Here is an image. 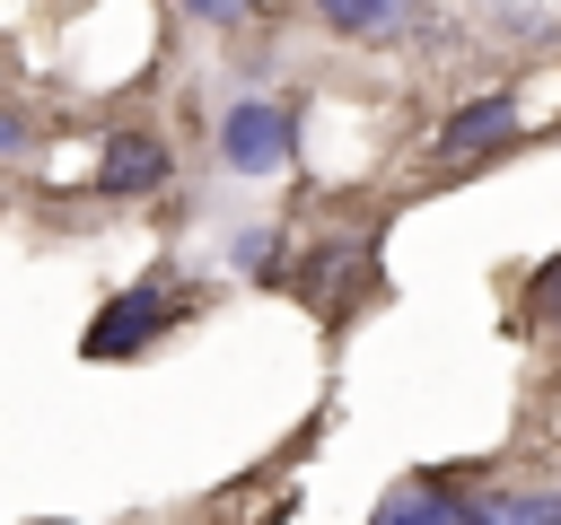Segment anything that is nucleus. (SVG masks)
Segmentation results:
<instances>
[{"instance_id":"5","label":"nucleus","mask_w":561,"mask_h":525,"mask_svg":"<svg viewBox=\"0 0 561 525\" xmlns=\"http://www.w3.org/2000/svg\"><path fill=\"white\" fill-rule=\"evenodd\" d=\"M368 525H473V499H456L438 481H403V490H386V508Z\"/></svg>"},{"instance_id":"1","label":"nucleus","mask_w":561,"mask_h":525,"mask_svg":"<svg viewBox=\"0 0 561 525\" xmlns=\"http://www.w3.org/2000/svg\"><path fill=\"white\" fill-rule=\"evenodd\" d=\"M219 158H228L237 175H280V166L298 158V114L272 105V96H237V105L219 114Z\"/></svg>"},{"instance_id":"7","label":"nucleus","mask_w":561,"mask_h":525,"mask_svg":"<svg viewBox=\"0 0 561 525\" xmlns=\"http://www.w3.org/2000/svg\"><path fill=\"white\" fill-rule=\"evenodd\" d=\"M473 525H561V490H473Z\"/></svg>"},{"instance_id":"8","label":"nucleus","mask_w":561,"mask_h":525,"mask_svg":"<svg viewBox=\"0 0 561 525\" xmlns=\"http://www.w3.org/2000/svg\"><path fill=\"white\" fill-rule=\"evenodd\" d=\"M0 158H26V114L0 105Z\"/></svg>"},{"instance_id":"4","label":"nucleus","mask_w":561,"mask_h":525,"mask_svg":"<svg viewBox=\"0 0 561 525\" xmlns=\"http://www.w3.org/2000/svg\"><path fill=\"white\" fill-rule=\"evenodd\" d=\"M167 175V149L149 140V131H105V158H96V192L114 201V192H149Z\"/></svg>"},{"instance_id":"3","label":"nucleus","mask_w":561,"mask_h":525,"mask_svg":"<svg viewBox=\"0 0 561 525\" xmlns=\"http://www.w3.org/2000/svg\"><path fill=\"white\" fill-rule=\"evenodd\" d=\"M508 131H517V96L491 88V96H473V105H456V114L438 122V158H491Z\"/></svg>"},{"instance_id":"2","label":"nucleus","mask_w":561,"mask_h":525,"mask_svg":"<svg viewBox=\"0 0 561 525\" xmlns=\"http://www.w3.org/2000/svg\"><path fill=\"white\" fill-rule=\"evenodd\" d=\"M175 315H184V306H175L167 289H123V298H105V306L88 315V359H140Z\"/></svg>"},{"instance_id":"6","label":"nucleus","mask_w":561,"mask_h":525,"mask_svg":"<svg viewBox=\"0 0 561 525\" xmlns=\"http://www.w3.org/2000/svg\"><path fill=\"white\" fill-rule=\"evenodd\" d=\"M324 26H333V35H368V44H394V35L430 26V9H403V0H333V9H324Z\"/></svg>"}]
</instances>
